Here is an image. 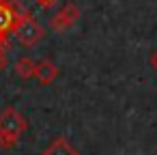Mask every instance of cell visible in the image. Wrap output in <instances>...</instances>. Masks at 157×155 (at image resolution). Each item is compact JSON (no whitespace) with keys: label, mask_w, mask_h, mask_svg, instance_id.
<instances>
[{"label":"cell","mask_w":157,"mask_h":155,"mask_svg":"<svg viewBox=\"0 0 157 155\" xmlns=\"http://www.w3.org/2000/svg\"><path fill=\"white\" fill-rule=\"evenodd\" d=\"M28 123L15 108H5L0 112V146L13 149L20 140V136L26 131Z\"/></svg>","instance_id":"obj_1"},{"label":"cell","mask_w":157,"mask_h":155,"mask_svg":"<svg viewBox=\"0 0 157 155\" xmlns=\"http://www.w3.org/2000/svg\"><path fill=\"white\" fill-rule=\"evenodd\" d=\"M13 33H15L17 41H20L24 48H35V45L41 43L43 37H45V28H43L33 15H28V13H22V15H20V20H17L15 28H13Z\"/></svg>","instance_id":"obj_2"},{"label":"cell","mask_w":157,"mask_h":155,"mask_svg":"<svg viewBox=\"0 0 157 155\" xmlns=\"http://www.w3.org/2000/svg\"><path fill=\"white\" fill-rule=\"evenodd\" d=\"M20 15L22 13L9 2V0H0V43L7 39V35L13 33Z\"/></svg>","instance_id":"obj_3"},{"label":"cell","mask_w":157,"mask_h":155,"mask_svg":"<svg viewBox=\"0 0 157 155\" xmlns=\"http://www.w3.org/2000/svg\"><path fill=\"white\" fill-rule=\"evenodd\" d=\"M78 17H80V9L71 2V5H67V7H63L54 17H52V28L54 30H69L75 22H78Z\"/></svg>","instance_id":"obj_4"},{"label":"cell","mask_w":157,"mask_h":155,"mask_svg":"<svg viewBox=\"0 0 157 155\" xmlns=\"http://www.w3.org/2000/svg\"><path fill=\"white\" fill-rule=\"evenodd\" d=\"M33 78H37L41 84H52V82L58 78V67H56L52 60H43V63L35 65Z\"/></svg>","instance_id":"obj_5"},{"label":"cell","mask_w":157,"mask_h":155,"mask_svg":"<svg viewBox=\"0 0 157 155\" xmlns=\"http://www.w3.org/2000/svg\"><path fill=\"white\" fill-rule=\"evenodd\" d=\"M43 155H78V151L67 142V138L58 136V138H54L52 144L43 151Z\"/></svg>","instance_id":"obj_6"},{"label":"cell","mask_w":157,"mask_h":155,"mask_svg":"<svg viewBox=\"0 0 157 155\" xmlns=\"http://www.w3.org/2000/svg\"><path fill=\"white\" fill-rule=\"evenodd\" d=\"M15 71H17V76H20V78L30 80V78H33V73H35V63H33L28 56H24V58H20V60L15 63Z\"/></svg>","instance_id":"obj_7"},{"label":"cell","mask_w":157,"mask_h":155,"mask_svg":"<svg viewBox=\"0 0 157 155\" xmlns=\"http://www.w3.org/2000/svg\"><path fill=\"white\" fill-rule=\"evenodd\" d=\"M7 63H9V58H7V50L2 48V43H0V73L7 69Z\"/></svg>","instance_id":"obj_8"},{"label":"cell","mask_w":157,"mask_h":155,"mask_svg":"<svg viewBox=\"0 0 157 155\" xmlns=\"http://www.w3.org/2000/svg\"><path fill=\"white\" fill-rule=\"evenodd\" d=\"M39 5H43V7H52V5H56L58 0H37Z\"/></svg>","instance_id":"obj_9"},{"label":"cell","mask_w":157,"mask_h":155,"mask_svg":"<svg viewBox=\"0 0 157 155\" xmlns=\"http://www.w3.org/2000/svg\"><path fill=\"white\" fill-rule=\"evenodd\" d=\"M151 63H153V67H155V69H157V52H155V54H153V56H151Z\"/></svg>","instance_id":"obj_10"}]
</instances>
